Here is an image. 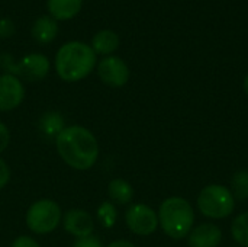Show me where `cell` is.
I'll return each mask as SVG.
<instances>
[{"label":"cell","mask_w":248,"mask_h":247,"mask_svg":"<svg viewBox=\"0 0 248 247\" xmlns=\"http://www.w3.org/2000/svg\"><path fill=\"white\" fill-rule=\"evenodd\" d=\"M25 99V86L20 79L4 73L0 76V112H9L20 106Z\"/></svg>","instance_id":"obj_9"},{"label":"cell","mask_w":248,"mask_h":247,"mask_svg":"<svg viewBox=\"0 0 248 247\" xmlns=\"http://www.w3.org/2000/svg\"><path fill=\"white\" fill-rule=\"evenodd\" d=\"M13 33H15V23L7 17L0 19V38H9Z\"/></svg>","instance_id":"obj_22"},{"label":"cell","mask_w":248,"mask_h":247,"mask_svg":"<svg viewBox=\"0 0 248 247\" xmlns=\"http://www.w3.org/2000/svg\"><path fill=\"white\" fill-rule=\"evenodd\" d=\"M125 223L134 234L147 237L158 229V215L150 205L134 204L125 213Z\"/></svg>","instance_id":"obj_7"},{"label":"cell","mask_w":248,"mask_h":247,"mask_svg":"<svg viewBox=\"0 0 248 247\" xmlns=\"http://www.w3.org/2000/svg\"><path fill=\"white\" fill-rule=\"evenodd\" d=\"M10 178H12V172H10V167L9 165L0 157V189H3L9 182H10Z\"/></svg>","instance_id":"obj_21"},{"label":"cell","mask_w":248,"mask_h":247,"mask_svg":"<svg viewBox=\"0 0 248 247\" xmlns=\"http://www.w3.org/2000/svg\"><path fill=\"white\" fill-rule=\"evenodd\" d=\"M0 67L6 70V73L16 76L17 79H23L26 82H38L42 80L49 71V60L44 54L32 52L20 58L17 63L9 54L0 55Z\"/></svg>","instance_id":"obj_6"},{"label":"cell","mask_w":248,"mask_h":247,"mask_svg":"<svg viewBox=\"0 0 248 247\" xmlns=\"http://www.w3.org/2000/svg\"><path fill=\"white\" fill-rule=\"evenodd\" d=\"M96 218L103 229H112L118 218V211H116L115 204L110 201L102 202L96 211Z\"/></svg>","instance_id":"obj_18"},{"label":"cell","mask_w":248,"mask_h":247,"mask_svg":"<svg viewBox=\"0 0 248 247\" xmlns=\"http://www.w3.org/2000/svg\"><path fill=\"white\" fill-rule=\"evenodd\" d=\"M64 230L74 236L76 239H83V237H89L93 234L94 231V221L93 217L90 215V213H87L86 210L81 208H73L68 210L61 220Z\"/></svg>","instance_id":"obj_10"},{"label":"cell","mask_w":248,"mask_h":247,"mask_svg":"<svg viewBox=\"0 0 248 247\" xmlns=\"http://www.w3.org/2000/svg\"><path fill=\"white\" fill-rule=\"evenodd\" d=\"M33 39L39 44H49L58 33V23L51 16H41L35 20L31 31Z\"/></svg>","instance_id":"obj_12"},{"label":"cell","mask_w":248,"mask_h":247,"mask_svg":"<svg viewBox=\"0 0 248 247\" xmlns=\"http://www.w3.org/2000/svg\"><path fill=\"white\" fill-rule=\"evenodd\" d=\"M106 247H137L134 243L128 242V240H115L110 245H108Z\"/></svg>","instance_id":"obj_25"},{"label":"cell","mask_w":248,"mask_h":247,"mask_svg":"<svg viewBox=\"0 0 248 247\" xmlns=\"http://www.w3.org/2000/svg\"><path fill=\"white\" fill-rule=\"evenodd\" d=\"M10 143V131L4 122L0 121V154L9 147Z\"/></svg>","instance_id":"obj_24"},{"label":"cell","mask_w":248,"mask_h":247,"mask_svg":"<svg viewBox=\"0 0 248 247\" xmlns=\"http://www.w3.org/2000/svg\"><path fill=\"white\" fill-rule=\"evenodd\" d=\"M231 194L235 201L248 199V170H238L231 181Z\"/></svg>","instance_id":"obj_19"},{"label":"cell","mask_w":248,"mask_h":247,"mask_svg":"<svg viewBox=\"0 0 248 247\" xmlns=\"http://www.w3.org/2000/svg\"><path fill=\"white\" fill-rule=\"evenodd\" d=\"M93 51L100 55H106L109 57L112 52H115L119 47V36L116 35V32L110 31V29H103L99 31L93 39H92V45Z\"/></svg>","instance_id":"obj_14"},{"label":"cell","mask_w":248,"mask_h":247,"mask_svg":"<svg viewBox=\"0 0 248 247\" xmlns=\"http://www.w3.org/2000/svg\"><path fill=\"white\" fill-rule=\"evenodd\" d=\"M235 198L231 191L218 183L205 186L196 199L198 210L202 215L211 220H224L230 217L235 210Z\"/></svg>","instance_id":"obj_4"},{"label":"cell","mask_w":248,"mask_h":247,"mask_svg":"<svg viewBox=\"0 0 248 247\" xmlns=\"http://www.w3.org/2000/svg\"><path fill=\"white\" fill-rule=\"evenodd\" d=\"M62 220L60 205L52 199H38L26 211L25 221L28 229L35 234H49L58 229Z\"/></svg>","instance_id":"obj_5"},{"label":"cell","mask_w":248,"mask_h":247,"mask_svg":"<svg viewBox=\"0 0 248 247\" xmlns=\"http://www.w3.org/2000/svg\"><path fill=\"white\" fill-rule=\"evenodd\" d=\"M232 239L243 247H248V211L237 215L231 224Z\"/></svg>","instance_id":"obj_17"},{"label":"cell","mask_w":248,"mask_h":247,"mask_svg":"<svg viewBox=\"0 0 248 247\" xmlns=\"http://www.w3.org/2000/svg\"><path fill=\"white\" fill-rule=\"evenodd\" d=\"M187 240L190 247H218L222 242V231L214 223H202L192 229Z\"/></svg>","instance_id":"obj_11"},{"label":"cell","mask_w":248,"mask_h":247,"mask_svg":"<svg viewBox=\"0 0 248 247\" xmlns=\"http://www.w3.org/2000/svg\"><path fill=\"white\" fill-rule=\"evenodd\" d=\"M108 194L113 204L118 205H128L134 199V188L125 179L116 178L112 179L108 185Z\"/></svg>","instance_id":"obj_16"},{"label":"cell","mask_w":248,"mask_h":247,"mask_svg":"<svg viewBox=\"0 0 248 247\" xmlns=\"http://www.w3.org/2000/svg\"><path fill=\"white\" fill-rule=\"evenodd\" d=\"M54 141L58 156L71 169L89 170L99 159V143L86 127H65Z\"/></svg>","instance_id":"obj_1"},{"label":"cell","mask_w":248,"mask_h":247,"mask_svg":"<svg viewBox=\"0 0 248 247\" xmlns=\"http://www.w3.org/2000/svg\"><path fill=\"white\" fill-rule=\"evenodd\" d=\"M10 247H41L39 243L31 236H19L13 240Z\"/></svg>","instance_id":"obj_23"},{"label":"cell","mask_w":248,"mask_h":247,"mask_svg":"<svg viewBox=\"0 0 248 247\" xmlns=\"http://www.w3.org/2000/svg\"><path fill=\"white\" fill-rule=\"evenodd\" d=\"M83 0H48V10L55 20H68L81 10Z\"/></svg>","instance_id":"obj_13"},{"label":"cell","mask_w":248,"mask_h":247,"mask_svg":"<svg viewBox=\"0 0 248 247\" xmlns=\"http://www.w3.org/2000/svg\"><path fill=\"white\" fill-rule=\"evenodd\" d=\"M97 74L100 80L109 87H122L129 80V67L128 64L115 55L105 57L97 64Z\"/></svg>","instance_id":"obj_8"},{"label":"cell","mask_w":248,"mask_h":247,"mask_svg":"<svg viewBox=\"0 0 248 247\" xmlns=\"http://www.w3.org/2000/svg\"><path fill=\"white\" fill-rule=\"evenodd\" d=\"M244 92H246V95L248 96V74L246 76V79H244Z\"/></svg>","instance_id":"obj_26"},{"label":"cell","mask_w":248,"mask_h":247,"mask_svg":"<svg viewBox=\"0 0 248 247\" xmlns=\"http://www.w3.org/2000/svg\"><path fill=\"white\" fill-rule=\"evenodd\" d=\"M38 125H39L41 132L46 138H51V140H55L58 137V134L67 127L64 116L57 111H48V112L42 114Z\"/></svg>","instance_id":"obj_15"},{"label":"cell","mask_w":248,"mask_h":247,"mask_svg":"<svg viewBox=\"0 0 248 247\" xmlns=\"http://www.w3.org/2000/svg\"><path fill=\"white\" fill-rule=\"evenodd\" d=\"M158 226L170 239H186L195 224V211L190 202L182 197L164 199L158 208Z\"/></svg>","instance_id":"obj_3"},{"label":"cell","mask_w":248,"mask_h":247,"mask_svg":"<svg viewBox=\"0 0 248 247\" xmlns=\"http://www.w3.org/2000/svg\"><path fill=\"white\" fill-rule=\"evenodd\" d=\"M97 55L93 48L80 41H70L55 54V71L64 82L74 83L86 79L96 67Z\"/></svg>","instance_id":"obj_2"},{"label":"cell","mask_w":248,"mask_h":247,"mask_svg":"<svg viewBox=\"0 0 248 247\" xmlns=\"http://www.w3.org/2000/svg\"><path fill=\"white\" fill-rule=\"evenodd\" d=\"M73 247H103L102 242L99 237L96 236H89V237H83V239H76V242L73 243Z\"/></svg>","instance_id":"obj_20"}]
</instances>
